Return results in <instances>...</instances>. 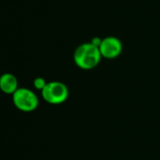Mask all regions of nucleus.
Returning a JSON list of instances; mask_svg holds the SVG:
<instances>
[{"label":"nucleus","instance_id":"obj_1","mask_svg":"<svg viewBox=\"0 0 160 160\" xmlns=\"http://www.w3.org/2000/svg\"><path fill=\"white\" fill-rule=\"evenodd\" d=\"M102 58L99 48L91 41L80 44L74 52V64L83 70L95 68L100 64Z\"/></svg>","mask_w":160,"mask_h":160},{"label":"nucleus","instance_id":"obj_2","mask_svg":"<svg viewBox=\"0 0 160 160\" xmlns=\"http://www.w3.org/2000/svg\"><path fill=\"white\" fill-rule=\"evenodd\" d=\"M42 98L50 104L58 105L65 102L69 98V89L66 84L61 82H47L41 90Z\"/></svg>","mask_w":160,"mask_h":160},{"label":"nucleus","instance_id":"obj_3","mask_svg":"<svg viewBox=\"0 0 160 160\" xmlns=\"http://www.w3.org/2000/svg\"><path fill=\"white\" fill-rule=\"evenodd\" d=\"M15 107L25 112L35 111L39 106V99L36 94L27 88H18L12 95Z\"/></svg>","mask_w":160,"mask_h":160},{"label":"nucleus","instance_id":"obj_4","mask_svg":"<svg viewBox=\"0 0 160 160\" xmlns=\"http://www.w3.org/2000/svg\"><path fill=\"white\" fill-rule=\"evenodd\" d=\"M99 50L102 57L107 59H115L120 56L123 52V43L118 38L109 36L102 38Z\"/></svg>","mask_w":160,"mask_h":160},{"label":"nucleus","instance_id":"obj_5","mask_svg":"<svg viewBox=\"0 0 160 160\" xmlns=\"http://www.w3.org/2000/svg\"><path fill=\"white\" fill-rule=\"evenodd\" d=\"M0 89L3 93L13 95L18 89V81L16 77L10 73H5L0 77Z\"/></svg>","mask_w":160,"mask_h":160},{"label":"nucleus","instance_id":"obj_6","mask_svg":"<svg viewBox=\"0 0 160 160\" xmlns=\"http://www.w3.org/2000/svg\"><path fill=\"white\" fill-rule=\"evenodd\" d=\"M33 84H34V87H35L36 89L41 91V90L45 87V85L47 84V82H46V81H45L43 78L38 77V78H36V79L34 80Z\"/></svg>","mask_w":160,"mask_h":160}]
</instances>
